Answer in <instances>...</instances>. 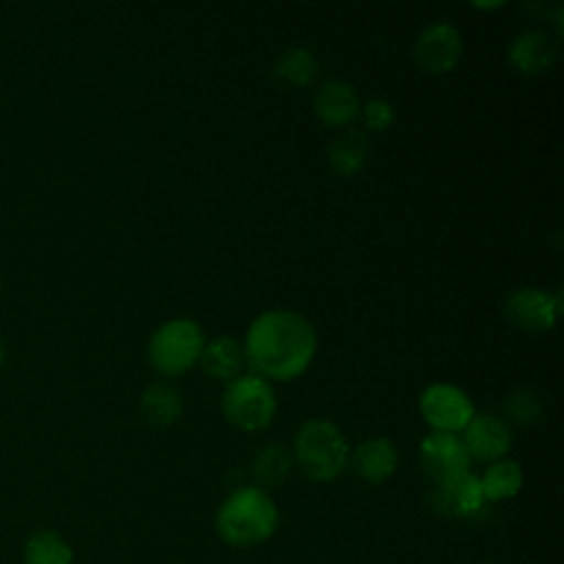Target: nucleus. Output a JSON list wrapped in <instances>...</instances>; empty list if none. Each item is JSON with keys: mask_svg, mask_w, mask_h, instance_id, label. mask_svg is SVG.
<instances>
[{"mask_svg": "<svg viewBox=\"0 0 564 564\" xmlns=\"http://www.w3.org/2000/svg\"><path fill=\"white\" fill-rule=\"evenodd\" d=\"M421 414L432 432H447L456 434L467 427L474 419L476 410L471 399L454 383H432L423 390L419 399Z\"/></svg>", "mask_w": 564, "mask_h": 564, "instance_id": "6", "label": "nucleus"}, {"mask_svg": "<svg viewBox=\"0 0 564 564\" xmlns=\"http://www.w3.org/2000/svg\"><path fill=\"white\" fill-rule=\"evenodd\" d=\"M293 460L315 482L335 480L350 460L341 430L328 419H308L293 436Z\"/></svg>", "mask_w": 564, "mask_h": 564, "instance_id": "3", "label": "nucleus"}, {"mask_svg": "<svg viewBox=\"0 0 564 564\" xmlns=\"http://www.w3.org/2000/svg\"><path fill=\"white\" fill-rule=\"evenodd\" d=\"M205 348V335L200 326L192 319L176 317L161 324L148 344V359L152 368L167 377H178L187 372Z\"/></svg>", "mask_w": 564, "mask_h": 564, "instance_id": "4", "label": "nucleus"}, {"mask_svg": "<svg viewBox=\"0 0 564 564\" xmlns=\"http://www.w3.org/2000/svg\"><path fill=\"white\" fill-rule=\"evenodd\" d=\"M313 108H315V115L322 119V123L339 128L350 123L359 115L361 104L352 84H348L346 79L333 77V79H326L315 93Z\"/></svg>", "mask_w": 564, "mask_h": 564, "instance_id": "12", "label": "nucleus"}, {"mask_svg": "<svg viewBox=\"0 0 564 564\" xmlns=\"http://www.w3.org/2000/svg\"><path fill=\"white\" fill-rule=\"evenodd\" d=\"M489 564H491V562H489Z\"/></svg>", "mask_w": 564, "mask_h": 564, "instance_id": "26", "label": "nucleus"}, {"mask_svg": "<svg viewBox=\"0 0 564 564\" xmlns=\"http://www.w3.org/2000/svg\"><path fill=\"white\" fill-rule=\"evenodd\" d=\"M275 77L289 86H308L319 70L317 57L302 46L284 51L275 62Z\"/></svg>", "mask_w": 564, "mask_h": 564, "instance_id": "21", "label": "nucleus"}, {"mask_svg": "<svg viewBox=\"0 0 564 564\" xmlns=\"http://www.w3.org/2000/svg\"><path fill=\"white\" fill-rule=\"evenodd\" d=\"M511 64L524 75H540L551 68L555 59V46L542 31H524L509 44Z\"/></svg>", "mask_w": 564, "mask_h": 564, "instance_id": "14", "label": "nucleus"}, {"mask_svg": "<svg viewBox=\"0 0 564 564\" xmlns=\"http://www.w3.org/2000/svg\"><path fill=\"white\" fill-rule=\"evenodd\" d=\"M278 522V507L260 487L236 489L216 513L218 535L231 546H256L269 540Z\"/></svg>", "mask_w": 564, "mask_h": 564, "instance_id": "2", "label": "nucleus"}, {"mask_svg": "<svg viewBox=\"0 0 564 564\" xmlns=\"http://www.w3.org/2000/svg\"><path fill=\"white\" fill-rule=\"evenodd\" d=\"M361 117L366 128L370 130H386L394 121V108L386 99H370L361 106Z\"/></svg>", "mask_w": 564, "mask_h": 564, "instance_id": "23", "label": "nucleus"}, {"mask_svg": "<svg viewBox=\"0 0 564 564\" xmlns=\"http://www.w3.org/2000/svg\"><path fill=\"white\" fill-rule=\"evenodd\" d=\"M412 55L414 62L432 75L449 73L463 55V40L458 29L447 22H434L425 26L414 40Z\"/></svg>", "mask_w": 564, "mask_h": 564, "instance_id": "7", "label": "nucleus"}, {"mask_svg": "<svg viewBox=\"0 0 564 564\" xmlns=\"http://www.w3.org/2000/svg\"><path fill=\"white\" fill-rule=\"evenodd\" d=\"M242 350L253 375L267 381H291L311 366L317 333L302 313L273 308L249 324Z\"/></svg>", "mask_w": 564, "mask_h": 564, "instance_id": "1", "label": "nucleus"}, {"mask_svg": "<svg viewBox=\"0 0 564 564\" xmlns=\"http://www.w3.org/2000/svg\"><path fill=\"white\" fill-rule=\"evenodd\" d=\"M26 564H73V549L55 531H37L26 540L24 546Z\"/></svg>", "mask_w": 564, "mask_h": 564, "instance_id": "20", "label": "nucleus"}, {"mask_svg": "<svg viewBox=\"0 0 564 564\" xmlns=\"http://www.w3.org/2000/svg\"><path fill=\"white\" fill-rule=\"evenodd\" d=\"M474 7H480V9H496V7H500V2H487V4H478V2H474Z\"/></svg>", "mask_w": 564, "mask_h": 564, "instance_id": "24", "label": "nucleus"}, {"mask_svg": "<svg viewBox=\"0 0 564 564\" xmlns=\"http://www.w3.org/2000/svg\"><path fill=\"white\" fill-rule=\"evenodd\" d=\"M2 359H4V348H2V341H0V366H2Z\"/></svg>", "mask_w": 564, "mask_h": 564, "instance_id": "25", "label": "nucleus"}, {"mask_svg": "<svg viewBox=\"0 0 564 564\" xmlns=\"http://www.w3.org/2000/svg\"><path fill=\"white\" fill-rule=\"evenodd\" d=\"M200 366L205 370V375L218 379V381H234L240 375H245V350L242 346L231 339V337H216L209 344H205L203 352H200Z\"/></svg>", "mask_w": 564, "mask_h": 564, "instance_id": "15", "label": "nucleus"}, {"mask_svg": "<svg viewBox=\"0 0 564 564\" xmlns=\"http://www.w3.org/2000/svg\"><path fill=\"white\" fill-rule=\"evenodd\" d=\"M502 412H505V419L516 425H531L540 419L542 401L533 390L518 388L505 399Z\"/></svg>", "mask_w": 564, "mask_h": 564, "instance_id": "22", "label": "nucleus"}, {"mask_svg": "<svg viewBox=\"0 0 564 564\" xmlns=\"http://www.w3.org/2000/svg\"><path fill=\"white\" fill-rule=\"evenodd\" d=\"M370 154V145L364 132L348 130L328 145V165L339 176L357 174Z\"/></svg>", "mask_w": 564, "mask_h": 564, "instance_id": "16", "label": "nucleus"}, {"mask_svg": "<svg viewBox=\"0 0 564 564\" xmlns=\"http://www.w3.org/2000/svg\"><path fill=\"white\" fill-rule=\"evenodd\" d=\"M397 447L386 436H372L357 445L352 452V469L370 485H379L397 469Z\"/></svg>", "mask_w": 564, "mask_h": 564, "instance_id": "13", "label": "nucleus"}, {"mask_svg": "<svg viewBox=\"0 0 564 564\" xmlns=\"http://www.w3.org/2000/svg\"><path fill=\"white\" fill-rule=\"evenodd\" d=\"M522 467L516 460L500 458L487 467L480 478V489L487 502H500L513 498L522 487Z\"/></svg>", "mask_w": 564, "mask_h": 564, "instance_id": "18", "label": "nucleus"}, {"mask_svg": "<svg viewBox=\"0 0 564 564\" xmlns=\"http://www.w3.org/2000/svg\"><path fill=\"white\" fill-rule=\"evenodd\" d=\"M293 469V454L280 443L264 445L253 458V478L260 489L280 487Z\"/></svg>", "mask_w": 564, "mask_h": 564, "instance_id": "19", "label": "nucleus"}, {"mask_svg": "<svg viewBox=\"0 0 564 564\" xmlns=\"http://www.w3.org/2000/svg\"><path fill=\"white\" fill-rule=\"evenodd\" d=\"M562 311L560 293H549L535 286H522L507 295L505 315L522 330H546L555 324Z\"/></svg>", "mask_w": 564, "mask_h": 564, "instance_id": "8", "label": "nucleus"}, {"mask_svg": "<svg viewBox=\"0 0 564 564\" xmlns=\"http://www.w3.org/2000/svg\"><path fill=\"white\" fill-rule=\"evenodd\" d=\"M278 399L267 379L247 372L229 381L223 392L225 419L242 432H260L275 416Z\"/></svg>", "mask_w": 564, "mask_h": 564, "instance_id": "5", "label": "nucleus"}, {"mask_svg": "<svg viewBox=\"0 0 564 564\" xmlns=\"http://www.w3.org/2000/svg\"><path fill=\"white\" fill-rule=\"evenodd\" d=\"M139 410L152 425L167 427L174 421H178V416L183 412V401H181V394L172 386L152 383L143 390V394L139 399Z\"/></svg>", "mask_w": 564, "mask_h": 564, "instance_id": "17", "label": "nucleus"}, {"mask_svg": "<svg viewBox=\"0 0 564 564\" xmlns=\"http://www.w3.org/2000/svg\"><path fill=\"white\" fill-rule=\"evenodd\" d=\"M421 465L434 482H443L452 476L469 471V452L456 434L432 432L421 441Z\"/></svg>", "mask_w": 564, "mask_h": 564, "instance_id": "9", "label": "nucleus"}, {"mask_svg": "<svg viewBox=\"0 0 564 564\" xmlns=\"http://www.w3.org/2000/svg\"><path fill=\"white\" fill-rule=\"evenodd\" d=\"M463 432V443L469 452V458L496 463L505 458V454L511 449V430L502 419L494 414H474Z\"/></svg>", "mask_w": 564, "mask_h": 564, "instance_id": "11", "label": "nucleus"}, {"mask_svg": "<svg viewBox=\"0 0 564 564\" xmlns=\"http://www.w3.org/2000/svg\"><path fill=\"white\" fill-rule=\"evenodd\" d=\"M430 500L432 507L447 518H471L487 502L480 489V478L471 471L436 482Z\"/></svg>", "mask_w": 564, "mask_h": 564, "instance_id": "10", "label": "nucleus"}]
</instances>
